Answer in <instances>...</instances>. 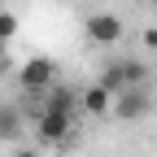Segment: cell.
Returning a JSON list of instances; mask_svg holds the SVG:
<instances>
[{"label":"cell","instance_id":"obj_1","mask_svg":"<svg viewBox=\"0 0 157 157\" xmlns=\"http://www.w3.org/2000/svg\"><path fill=\"white\" fill-rule=\"evenodd\" d=\"M144 78H148V66H144V61H135V57H118V61H109V66L101 70L96 83H105V87L118 96V92H127V87H144Z\"/></svg>","mask_w":157,"mask_h":157},{"label":"cell","instance_id":"obj_2","mask_svg":"<svg viewBox=\"0 0 157 157\" xmlns=\"http://www.w3.org/2000/svg\"><path fill=\"white\" fill-rule=\"evenodd\" d=\"M70 135H74V113H66V109H39V118H35V140L44 144V148L66 144Z\"/></svg>","mask_w":157,"mask_h":157},{"label":"cell","instance_id":"obj_3","mask_svg":"<svg viewBox=\"0 0 157 157\" xmlns=\"http://www.w3.org/2000/svg\"><path fill=\"white\" fill-rule=\"evenodd\" d=\"M83 35L92 39L96 48H113V44H122L127 26H122V17H118V13L96 9V13H87V17H83Z\"/></svg>","mask_w":157,"mask_h":157},{"label":"cell","instance_id":"obj_4","mask_svg":"<svg viewBox=\"0 0 157 157\" xmlns=\"http://www.w3.org/2000/svg\"><path fill=\"white\" fill-rule=\"evenodd\" d=\"M57 74H61V70H57L52 57H31V61L17 70V83H22V92H31V96H35V92L57 87Z\"/></svg>","mask_w":157,"mask_h":157},{"label":"cell","instance_id":"obj_5","mask_svg":"<svg viewBox=\"0 0 157 157\" xmlns=\"http://www.w3.org/2000/svg\"><path fill=\"white\" fill-rule=\"evenodd\" d=\"M148 113H153L148 87H127V92L113 96V113L109 118H118V122H140V118H148Z\"/></svg>","mask_w":157,"mask_h":157},{"label":"cell","instance_id":"obj_6","mask_svg":"<svg viewBox=\"0 0 157 157\" xmlns=\"http://www.w3.org/2000/svg\"><path fill=\"white\" fill-rule=\"evenodd\" d=\"M78 109L92 113V118H109V113H113V92H109L105 83H92V87L78 92Z\"/></svg>","mask_w":157,"mask_h":157},{"label":"cell","instance_id":"obj_7","mask_svg":"<svg viewBox=\"0 0 157 157\" xmlns=\"http://www.w3.org/2000/svg\"><path fill=\"white\" fill-rule=\"evenodd\" d=\"M17 135H22V109L17 105H0V140L13 144Z\"/></svg>","mask_w":157,"mask_h":157},{"label":"cell","instance_id":"obj_8","mask_svg":"<svg viewBox=\"0 0 157 157\" xmlns=\"http://www.w3.org/2000/svg\"><path fill=\"white\" fill-rule=\"evenodd\" d=\"M13 35H17V17H13L9 9H0V39H5V44H9Z\"/></svg>","mask_w":157,"mask_h":157},{"label":"cell","instance_id":"obj_9","mask_svg":"<svg viewBox=\"0 0 157 157\" xmlns=\"http://www.w3.org/2000/svg\"><path fill=\"white\" fill-rule=\"evenodd\" d=\"M144 48H148V52H157V26H148V31H144Z\"/></svg>","mask_w":157,"mask_h":157},{"label":"cell","instance_id":"obj_10","mask_svg":"<svg viewBox=\"0 0 157 157\" xmlns=\"http://www.w3.org/2000/svg\"><path fill=\"white\" fill-rule=\"evenodd\" d=\"M13 157H44L39 148H13Z\"/></svg>","mask_w":157,"mask_h":157},{"label":"cell","instance_id":"obj_11","mask_svg":"<svg viewBox=\"0 0 157 157\" xmlns=\"http://www.w3.org/2000/svg\"><path fill=\"white\" fill-rule=\"evenodd\" d=\"M5 48H9V44H5V39H0V70L9 66V52H5Z\"/></svg>","mask_w":157,"mask_h":157},{"label":"cell","instance_id":"obj_12","mask_svg":"<svg viewBox=\"0 0 157 157\" xmlns=\"http://www.w3.org/2000/svg\"><path fill=\"white\" fill-rule=\"evenodd\" d=\"M153 5H157V0H153Z\"/></svg>","mask_w":157,"mask_h":157}]
</instances>
